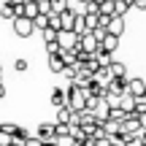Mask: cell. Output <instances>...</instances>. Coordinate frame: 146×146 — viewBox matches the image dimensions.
I'll return each instance as SVG.
<instances>
[{
    "mask_svg": "<svg viewBox=\"0 0 146 146\" xmlns=\"http://www.w3.org/2000/svg\"><path fill=\"white\" fill-rule=\"evenodd\" d=\"M73 146H87V143H73Z\"/></svg>",
    "mask_w": 146,
    "mask_h": 146,
    "instance_id": "obj_38",
    "label": "cell"
},
{
    "mask_svg": "<svg viewBox=\"0 0 146 146\" xmlns=\"http://www.w3.org/2000/svg\"><path fill=\"white\" fill-rule=\"evenodd\" d=\"M62 73H65V78H68V81L73 84V78L78 76V62H76V65H68V68H65Z\"/></svg>",
    "mask_w": 146,
    "mask_h": 146,
    "instance_id": "obj_23",
    "label": "cell"
},
{
    "mask_svg": "<svg viewBox=\"0 0 146 146\" xmlns=\"http://www.w3.org/2000/svg\"><path fill=\"white\" fill-rule=\"evenodd\" d=\"M76 3H87V0H76Z\"/></svg>",
    "mask_w": 146,
    "mask_h": 146,
    "instance_id": "obj_39",
    "label": "cell"
},
{
    "mask_svg": "<svg viewBox=\"0 0 146 146\" xmlns=\"http://www.w3.org/2000/svg\"><path fill=\"white\" fill-rule=\"evenodd\" d=\"M11 27H14V33H16L19 38H30L33 33H35L33 19H27V16H14V19H11Z\"/></svg>",
    "mask_w": 146,
    "mask_h": 146,
    "instance_id": "obj_2",
    "label": "cell"
},
{
    "mask_svg": "<svg viewBox=\"0 0 146 146\" xmlns=\"http://www.w3.org/2000/svg\"><path fill=\"white\" fill-rule=\"evenodd\" d=\"M52 143H54V146H73L76 141H73L68 133H62V135H54V138H52Z\"/></svg>",
    "mask_w": 146,
    "mask_h": 146,
    "instance_id": "obj_19",
    "label": "cell"
},
{
    "mask_svg": "<svg viewBox=\"0 0 146 146\" xmlns=\"http://www.w3.org/2000/svg\"><path fill=\"white\" fill-rule=\"evenodd\" d=\"M130 11V3L127 0H114V16H125Z\"/></svg>",
    "mask_w": 146,
    "mask_h": 146,
    "instance_id": "obj_17",
    "label": "cell"
},
{
    "mask_svg": "<svg viewBox=\"0 0 146 146\" xmlns=\"http://www.w3.org/2000/svg\"><path fill=\"white\" fill-rule=\"evenodd\" d=\"M22 16L35 19V16H38V3H25V5H22Z\"/></svg>",
    "mask_w": 146,
    "mask_h": 146,
    "instance_id": "obj_16",
    "label": "cell"
},
{
    "mask_svg": "<svg viewBox=\"0 0 146 146\" xmlns=\"http://www.w3.org/2000/svg\"><path fill=\"white\" fill-rule=\"evenodd\" d=\"M130 8H138V11H146V0H127Z\"/></svg>",
    "mask_w": 146,
    "mask_h": 146,
    "instance_id": "obj_26",
    "label": "cell"
},
{
    "mask_svg": "<svg viewBox=\"0 0 146 146\" xmlns=\"http://www.w3.org/2000/svg\"><path fill=\"white\" fill-rule=\"evenodd\" d=\"M116 46H119V38H114V35H108V33H106L103 41H100V49H103V52H108V54H114Z\"/></svg>",
    "mask_w": 146,
    "mask_h": 146,
    "instance_id": "obj_10",
    "label": "cell"
},
{
    "mask_svg": "<svg viewBox=\"0 0 146 146\" xmlns=\"http://www.w3.org/2000/svg\"><path fill=\"white\" fill-rule=\"evenodd\" d=\"M92 3H98V5H100V3H106V0H92Z\"/></svg>",
    "mask_w": 146,
    "mask_h": 146,
    "instance_id": "obj_36",
    "label": "cell"
},
{
    "mask_svg": "<svg viewBox=\"0 0 146 146\" xmlns=\"http://www.w3.org/2000/svg\"><path fill=\"white\" fill-rule=\"evenodd\" d=\"M27 68H30V65H27V60H22V57H19V60L14 62V70H19V73H25Z\"/></svg>",
    "mask_w": 146,
    "mask_h": 146,
    "instance_id": "obj_25",
    "label": "cell"
},
{
    "mask_svg": "<svg viewBox=\"0 0 146 146\" xmlns=\"http://www.w3.org/2000/svg\"><path fill=\"white\" fill-rule=\"evenodd\" d=\"M108 73H111V78H127V65L114 60V62L108 65Z\"/></svg>",
    "mask_w": 146,
    "mask_h": 146,
    "instance_id": "obj_9",
    "label": "cell"
},
{
    "mask_svg": "<svg viewBox=\"0 0 146 146\" xmlns=\"http://www.w3.org/2000/svg\"><path fill=\"white\" fill-rule=\"evenodd\" d=\"M92 57H95V65H98V68H108V65L114 62V54L103 52V49H98V52H95Z\"/></svg>",
    "mask_w": 146,
    "mask_h": 146,
    "instance_id": "obj_7",
    "label": "cell"
},
{
    "mask_svg": "<svg viewBox=\"0 0 146 146\" xmlns=\"http://www.w3.org/2000/svg\"><path fill=\"white\" fill-rule=\"evenodd\" d=\"M52 106H54V108H62V106H65V89L62 87H54L52 89Z\"/></svg>",
    "mask_w": 146,
    "mask_h": 146,
    "instance_id": "obj_13",
    "label": "cell"
},
{
    "mask_svg": "<svg viewBox=\"0 0 146 146\" xmlns=\"http://www.w3.org/2000/svg\"><path fill=\"white\" fill-rule=\"evenodd\" d=\"M46 52H49V54H57V52H60V46H57V41H54V43H46Z\"/></svg>",
    "mask_w": 146,
    "mask_h": 146,
    "instance_id": "obj_30",
    "label": "cell"
},
{
    "mask_svg": "<svg viewBox=\"0 0 146 146\" xmlns=\"http://www.w3.org/2000/svg\"><path fill=\"white\" fill-rule=\"evenodd\" d=\"M43 33V43H54L57 41V30H52V27H46V30H41Z\"/></svg>",
    "mask_w": 146,
    "mask_h": 146,
    "instance_id": "obj_24",
    "label": "cell"
},
{
    "mask_svg": "<svg viewBox=\"0 0 146 146\" xmlns=\"http://www.w3.org/2000/svg\"><path fill=\"white\" fill-rule=\"evenodd\" d=\"M14 16H16V11H14L11 3H5L3 8H0V19H14Z\"/></svg>",
    "mask_w": 146,
    "mask_h": 146,
    "instance_id": "obj_22",
    "label": "cell"
},
{
    "mask_svg": "<svg viewBox=\"0 0 146 146\" xmlns=\"http://www.w3.org/2000/svg\"><path fill=\"white\" fill-rule=\"evenodd\" d=\"M27 3H35V0H27Z\"/></svg>",
    "mask_w": 146,
    "mask_h": 146,
    "instance_id": "obj_40",
    "label": "cell"
},
{
    "mask_svg": "<svg viewBox=\"0 0 146 146\" xmlns=\"http://www.w3.org/2000/svg\"><path fill=\"white\" fill-rule=\"evenodd\" d=\"M68 5H70L68 0H49V8H52V14H62Z\"/></svg>",
    "mask_w": 146,
    "mask_h": 146,
    "instance_id": "obj_18",
    "label": "cell"
},
{
    "mask_svg": "<svg viewBox=\"0 0 146 146\" xmlns=\"http://www.w3.org/2000/svg\"><path fill=\"white\" fill-rule=\"evenodd\" d=\"M84 92H87V98H106V87L98 84V81H89L84 87Z\"/></svg>",
    "mask_w": 146,
    "mask_h": 146,
    "instance_id": "obj_8",
    "label": "cell"
},
{
    "mask_svg": "<svg viewBox=\"0 0 146 146\" xmlns=\"http://www.w3.org/2000/svg\"><path fill=\"white\" fill-rule=\"evenodd\" d=\"M43 141H41V138H35V135H30V138H27V141H25V146H41Z\"/></svg>",
    "mask_w": 146,
    "mask_h": 146,
    "instance_id": "obj_28",
    "label": "cell"
},
{
    "mask_svg": "<svg viewBox=\"0 0 146 146\" xmlns=\"http://www.w3.org/2000/svg\"><path fill=\"white\" fill-rule=\"evenodd\" d=\"M3 98H5V87L0 84V100H3Z\"/></svg>",
    "mask_w": 146,
    "mask_h": 146,
    "instance_id": "obj_34",
    "label": "cell"
},
{
    "mask_svg": "<svg viewBox=\"0 0 146 146\" xmlns=\"http://www.w3.org/2000/svg\"><path fill=\"white\" fill-rule=\"evenodd\" d=\"M125 146H141V138H127Z\"/></svg>",
    "mask_w": 146,
    "mask_h": 146,
    "instance_id": "obj_31",
    "label": "cell"
},
{
    "mask_svg": "<svg viewBox=\"0 0 146 146\" xmlns=\"http://www.w3.org/2000/svg\"><path fill=\"white\" fill-rule=\"evenodd\" d=\"M65 106H68L70 111H84L87 108V92H84L81 87H76V84H70L68 89H65Z\"/></svg>",
    "mask_w": 146,
    "mask_h": 146,
    "instance_id": "obj_1",
    "label": "cell"
},
{
    "mask_svg": "<svg viewBox=\"0 0 146 146\" xmlns=\"http://www.w3.org/2000/svg\"><path fill=\"white\" fill-rule=\"evenodd\" d=\"M111 146H125V143H111Z\"/></svg>",
    "mask_w": 146,
    "mask_h": 146,
    "instance_id": "obj_37",
    "label": "cell"
},
{
    "mask_svg": "<svg viewBox=\"0 0 146 146\" xmlns=\"http://www.w3.org/2000/svg\"><path fill=\"white\" fill-rule=\"evenodd\" d=\"M81 19H84V30L87 33H92L98 27V14H81Z\"/></svg>",
    "mask_w": 146,
    "mask_h": 146,
    "instance_id": "obj_15",
    "label": "cell"
},
{
    "mask_svg": "<svg viewBox=\"0 0 146 146\" xmlns=\"http://www.w3.org/2000/svg\"><path fill=\"white\" fill-rule=\"evenodd\" d=\"M57 46L68 49V52H78V35L70 33V30H60L57 33Z\"/></svg>",
    "mask_w": 146,
    "mask_h": 146,
    "instance_id": "obj_3",
    "label": "cell"
},
{
    "mask_svg": "<svg viewBox=\"0 0 146 146\" xmlns=\"http://www.w3.org/2000/svg\"><path fill=\"white\" fill-rule=\"evenodd\" d=\"M49 70H52V73H62L65 70V62H62V57H60V52L57 54H49Z\"/></svg>",
    "mask_w": 146,
    "mask_h": 146,
    "instance_id": "obj_11",
    "label": "cell"
},
{
    "mask_svg": "<svg viewBox=\"0 0 146 146\" xmlns=\"http://www.w3.org/2000/svg\"><path fill=\"white\" fill-rule=\"evenodd\" d=\"M92 81H98V84H103V87H106V84L111 81V73H108V68H98V70L92 73Z\"/></svg>",
    "mask_w": 146,
    "mask_h": 146,
    "instance_id": "obj_14",
    "label": "cell"
},
{
    "mask_svg": "<svg viewBox=\"0 0 146 146\" xmlns=\"http://www.w3.org/2000/svg\"><path fill=\"white\" fill-rule=\"evenodd\" d=\"M133 106H135V98H133V95H122L119 98V108L125 111L127 116H133Z\"/></svg>",
    "mask_w": 146,
    "mask_h": 146,
    "instance_id": "obj_12",
    "label": "cell"
},
{
    "mask_svg": "<svg viewBox=\"0 0 146 146\" xmlns=\"http://www.w3.org/2000/svg\"><path fill=\"white\" fill-rule=\"evenodd\" d=\"M5 3H11V5H22V3H27V0H5Z\"/></svg>",
    "mask_w": 146,
    "mask_h": 146,
    "instance_id": "obj_33",
    "label": "cell"
},
{
    "mask_svg": "<svg viewBox=\"0 0 146 146\" xmlns=\"http://www.w3.org/2000/svg\"><path fill=\"white\" fill-rule=\"evenodd\" d=\"M27 138H30V133H27L22 125H16V130H14V135H11V141H19V143H25Z\"/></svg>",
    "mask_w": 146,
    "mask_h": 146,
    "instance_id": "obj_20",
    "label": "cell"
},
{
    "mask_svg": "<svg viewBox=\"0 0 146 146\" xmlns=\"http://www.w3.org/2000/svg\"><path fill=\"white\" fill-rule=\"evenodd\" d=\"M33 27H35V30H46L49 27V14H38L35 19H33Z\"/></svg>",
    "mask_w": 146,
    "mask_h": 146,
    "instance_id": "obj_21",
    "label": "cell"
},
{
    "mask_svg": "<svg viewBox=\"0 0 146 146\" xmlns=\"http://www.w3.org/2000/svg\"><path fill=\"white\" fill-rule=\"evenodd\" d=\"M100 49V43L95 41L92 33H84V35H78V52H87V54H95Z\"/></svg>",
    "mask_w": 146,
    "mask_h": 146,
    "instance_id": "obj_4",
    "label": "cell"
},
{
    "mask_svg": "<svg viewBox=\"0 0 146 146\" xmlns=\"http://www.w3.org/2000/svg\"><path fill=\"white\" fill-rule=\"evenodd\" d=\"M106 33L114 38H122V33H125V16H111L108 25H106Z\"/></svg>",
    "mask_w": 146,
    "mask_h": 146,
    "instance_id": "obj_5",
    "label": "cell"
},
{
    "mask_svg": "<svg viewBox=\"0 0 146 146\" xmlns=\"http://www.w3.org/2000/svg\"><path fill=\"white\" fill-rule=\"evenodd\" d=\"M8 146H25V143H19V141H11V143H8Z\"/></svg>",
    "mask_w": 146,
    "mask_h": 146,
    "instance_id": "obj_35",
    "label": "cell"
},
{
    "mask_svg": "<svg viewBox=\"0 0 146 146\" xmlns=\"http://www.w3.org/2000/svg\"><path fill=\"white\" fill-rule=\"evenodd\" d=\"M35 138H41V141H52L54 138V122H41L38 125V133H33Z\"/></svg>",
    "mask_w": 146,
    "mask_h": 146,
    "instance_id": "obj_6",
    "label": "cell"
},
{
    "mask_svg": "<svg viewBox=\"0 0 146 146\" xmlns=\"http://www.w3.org/2000/svg\"><path fill=\"white\" fill-rule=\"evenodd\" d=\"M0 130H3V133H8V135H14L16 125H8V122H3V125H0Z\"/></svg>",
    "mask_w": 146,
    "mask_h": 146,
    "instance_id": "obj_27",
    "label": "cell"
},
{
    "mask_svg": "<svg viewBox=\"0 0 146 146\" xmlns=\"http://www.w3.org/2000/svg\"><path fill=\"white\" fill-rule=\"evenodd\" d=\"M138 125H141V130H146V114L138 116Z\"/></svg>",
    "mask_w": 146,
    "mask_h": 146,
    "instance_id": "obj_32",
    "label": "cell"
},
{
    "mask_svg": "<svg viewBox=\"0 0 146 146\" xmlns=\"http://www.w3.org/2000/svg\"><path fill=\"white\" fill-rule=\"evenodd\" d=\"M11 143V135H8V133H3V130H0V146H8Z\"/></svg>",
    "mask_w": 146,
    "mask_h": 146,
    "instance_id": "obj_29",
    "label": "cell"
}]
</instances>
